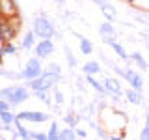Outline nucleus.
<instances>
[{"label": "nucleus", "mask_w": 149, "mask_h": 140, "mask_svg": "<svg viewBox=\"0 0 149 140\" xmlns=\"http://www.w3.org/2000/svg\"><path fill=\"white\" fill-rule=\"evenodd\" d=\"M63 80L62 75L52 73V71H43V75L37 78H32V80H26V86L30 88L32 92H39V90H52L56 84H60Z\"/></svg>", "instance_id": "nucleus-1"}, {"label": "nucleus", "mask_w": 149, "mask_h": 140, "mask_svg": "<svg viewBox=\"0 0 149 140\" xmlns=\"http://www.w3.org/2000/svg\"><path fill=\"white\" fill-rule=\"evenodd\" d=\"M30 88L28 86H21V84H13V86H8L4 90H0V97L11 103V106H17L21 103H24L30 99Z\"/></svg>", "instance_id": "nucleus-2"}, {"label": "nucleus", "mask_w": 149, "mask_h": 140, "mask_svg": "<svg viewBox=\"0 0 149 140\" xmlns=\"http://www.w3.org/2000/svg\"><path fill=\"white\" fill-rule=\"evenodd\" d=\"M32 30H34V34L37 36V39H52L54 34H56L54 22L50 21V19L47 17L45 13H39V15L34 19Z\"/></svg>", "instance_id": "nucleus-3"}, {"label": "nucleus", "mask_w": 149, "mask_h": 140, "mask_svg": "<svg viewBox=\"0 0 149 140\" xmlns=\"http://www.w3.org/2000/svg\"><path fill=\"white\" fill-rule=\"evenodd\" d=\"M43 75V65H41V58H30L28 62L24 64V69H22V77L24 80H32V78H37Z\"/></svg>", "instance_id": "nucleus-4"}, {"label": "nucleus", "mask_w": 149, "mask_h": 140, "mask_svg": "<svg viewBox=\"0 0 149 140\" xmlns=\"http://www.w3.org/2000/svg\"><path fill=\"white\" fill-rule=\"evenodd\" d=\"M19 32H21V30H17V28L8 21V19L0 17V45L8 43V41H13L19 36Z\"/></svg>", "instance_id": "nucleus-5"}, {"label": "nucleus", "mask_w": 149, "mask_h": 140, "mask_svg": "<svg viewBox=\"0 0 149 140\" xmlns=\"http://www.w3.org/2000/svg\"><path fill=\"white\" fill-rule=\"evenodd\" d=\"M17 118L22 121H30V123H43V121L50 120V114L43 110H24V112H19Z\"/></svg>", "instance_id": "nucleus-6"}, {"label": "nucleus", "mask_w": 149, "mask_h": 140, "mask_svg": "<svg viewBox=\"0 0 149 140\" xmlns=\"http://www.w3.org/2000/svg\"><path fill=\"white\" fill-rule=\"evenodd\" d=\"M54 41L52 39H39L37 41V45L34 47V52H36V56L37 58H49L50 54H54Z\"/></svg>", "instance_id": "nucleus-7"}, {"label": "nucleus", "mask_w": 149, "mask_h": 140, "mask_svg": "<svg viewBox=\"0 0 149 140\" xmlns=\"http://www.w3.org/2000/svg\"><path fill=\"white\" fill-rule=\"evenodd\" d=\"M123 78L130 84V88H134V90H140V92L143 90V77H142L138 71H134V69H130V67H125Z\"/></svg>", "instance_id": "nucleus-8"}, {"label": "nucleus", "mask_w": 149, "mask_h": 140, "mask_svg": "<svg viewBox=\"0 0 149 140\" xmlns=\"http://www.w3.org/2000/svg\"><path fill=\"white\" fill-rule=\"evenodd\" d=\"M19 13V4L17 0H0V17L9 19Z\"/></svg>", "instance_id": "nucleus-9"}, {"label": "nucleus", "mask_w": 149, "mask_h": 140, "mask_svg": "<svg viewBox=\"0 0 149 140\" xmlns=\"http://www.w3.org/2000/svg\"><path fill=\"white\" fill-rule=\"evenodd\" d=\"M102 84H104L106 92H108V95H123V88H121L119 84V78H114V77H104V80H102Z\"/></svg>", "instance_id": "nucleus-10"}, {"label": "nucleus", "mask_w": 149, "mask_h": 140, "mask_svg": "<svg viewBox=\"0 0 149 140\" xmlns=\"http://www.w3.org/2000/svg\"><path fill=\"white\" fill-rule=\"evenodd\" d=\"M123 95L127 97V101L130 103V105H142L143 103V93L140 90H134V88H129Z\"/></svg>", "instance_id": "nucleus-11"}, {"label": "nucleus", "mask_w": 149, "mask_h": 140, "mask_svg": "<svg viewBox=\"0 0 149 140\" xmlns=\"http://www.w3.org/2000/svg\"><path fill=\"white\" fill-rule=\"evenodd\" d=\"M86 84H90V86L95 90L99 95H108V92H106V88H104V84L99 82L95 78V75H86Z\"/></svg>", "instance_id": "nucleus-12"}, {"label": "nucleus", "mask_w": 149, "mask_h": 140, "mask_svg": "<svg viewBox=\"0 0 149 140\" xmlns=\"http://www.w3.org/2000/svg\"><path fill=\"white\" fill-rule=\"evenodd\" d=\"M36 34H34V30H28L24 36H22V41H21V47L22 49H26V50H30V49H34V47L37 45V41H36Z\"/></svg>", "instance_id": "nucleus-13"}, {"label": "nucleus", "mask_w": 149, "mask_h": 140, "mask_svg": "<svg viewBox=\"0 0 149 140\" xmlns=\"http://www.w3.org/2000/svg\"><path fill=\"white\" fill-rule=\"evenodd\" d=\"M82 73L84 75H99L101 73V64L95 62V60H90L82 65Z\"/></svg>", "instance_id": "nucleus-14"}, {"label": "nucleus", "mask_w": 149, "mask_h": 140, "mask_svg": "<svg viewBox=\"0 0 149 140\" xmlns=\"http://www.w3.org/2000/svg\"><path fill=\"white\" fill-rule=\"evenodd\" d=\"M78 37V45H80V50H82V54H91L93 52V43L88 37H84V36H80V34H74Z\"/></svg>", "instance_id": "nucleus-15"}, {"label": "nucleus", "mask_w": 149, "mask_h": 140, "mask_svg": "<svg viewBox=\"0 0 149 140\" xmlns=\"http://www.w3.org/2000/svg\"><path fill=\"white\" fill-rule=\"evenodd\" d=\"M101 11H102V15H104V19H106V21H110V22L118 19V11H116V8L112 6L110 2L104 4V6H101Z\"/></svg>", "instance_id": "nucleus-16"}, {"label": "nucleus", "mask_w": 149, "mask_h": 140, "mask_svg": "<svg viewBox=\"0 0 149 140\" xmlns=\"http://www.w3.org/2000/svg\"><path fill=\"white\" fill-rule=\"evenodd\" d=\"M15 131H17V134L21 138H24V140H30L32 138V131H28L26 127H24V123H22V120H15Z\"/></svg>", "instance_id": "nucleus-17"}, {"label": "nucleus", "mask_w": 149, "mask_h": 140, "mask_svg": "<svg viewBox=\"0 0 149 140\" xmlns=\"http://www.w3.org/2000/svg\"><path fill=\"white\" fill-rule=\"evenodd\" d=\"M99 34L101 36H112V37H118V30L112 26L110 21H104L102 24L99 26Z\"/></svg>", "instance_id": "nucleus-18"}, {"label": "nucleus", "mask_w": 149, "mask_h": 140, "mask_svg": "<svg viewBox=\"0 0 149 140\" xmlns=\"http://www.w3.org/2000/svg\"><path fill=\"white\" fill-rule=\"evenodd\" d=\"M34 95L37 97V101L45 103L47 106H52V97H50V90H39V92H34Z\"/></svg>", "instance_id": "nucleus-19"}, {"label": "nucleus", "mask_w": 149, "mask_h": 140, "mask_svg": "<svg viewBox=\"0 0 149 140\" xmlns=\"http://www.w3.org/2000/svg\"><path fill=\"white\" fill-rule=\"evenodd\" d=\"M129 60H130V62H134V64H136L138 67L142 69V71H146V69L149 67V65H147V62L143 60V56L140 54V52H132V54H129Z\"/></svg>", "instance_id": "nucleus-20"}, {"label": "nucleus", "mask_w": 149, "mask_h": 140, "mask_svg": "<svg viewBox=\"0 0 149 140\" xmlns=\"http://www.w3.org/2000/svg\"><path fill=\"white\" fill-rule=\"evenodd\" d=\"M77 138V129L74 127H65V129H62L60 131V140H74Z\"/></svg>", "instance_id": "nucleus-21"}, {"label": "nucleus", "mask_w": 149, "mask_h": 140, "mask_svg": "<svg viewBox=\"0 0 149 140\" xmlns=\"http://www.w3.org/2000/svg\"><path fill=\"white\" fill-rule=\"evenodd\" d=\"M63 52H65V60H67L69 69H74V67H77V58H74V54H73L71 47L65 45V47H63Z\"/></svg>", "instance_id": "nucleus-22"}, {"label": "nucleus", "mask_w": 149, "mask_h": 140, "mask_svg": "<svg viewBox=\"0 0 149 140\" xmlns=\"http://www.w3.org/2000/svg\"><path fill=\"white\" fill-rule=\"evenodd\" d=\"M0 120H2L4 123H8V125H13L15 120H17V114H13L11 110H0Z\"/></svg>", "instance_id": "nucleus-23"}, {"label": "nucleus", "mask_w": 149, "mask_h": 140, "mask_svg": "<svg viewBox=\"0 0 149 140\" xmlns=\"http://www.w3.org/2000/svg\"><path fill=\"white\" fill-rule=\"evenodd\" d=\"M110 47L116 50V54H118L121 60H129V54H127V50H125V47L121 45V43H118V41H114V43H110Z\"/></svg>", "instance_id": "nucleus-24"}, {"label": "nucleus", "mask_w": 149, "mask_h": 140, "mask_svg": "<svg viewBox=\"0 0 149 140\" xmlns=\"http://www.w3.org/2000/svg\"><path fill=\"white\" fill-rule=\"evenodd\" d=\"M47 136H49V140H60V129H58V123H56V121H50Z\"/></svg>", "instance_id": "nucleus-25"}, {"label": "nucleus", "mask_w": 149, "mask_h": 140, "mask_svg": "<svg viewBox=\"0 0 149 140\" xmlns=\"http://www.w3.org/2000/svg\"><path fill=\"white\" fill-rule=\"evenodd\" d=\"M63 121L69 125V127H74V129H77L78 121H80V116H74V112H67V114L63 116Z\"/></svg>", "instance_id": "nucleus-26"}, {"label": "nucleus", "mask_w": 149, "mask_h": 140, "mask_svg": "<svg viewBox=\"0 0 149 140\" xmlns=\"http://www.w3.org/2000/svg\"><path fill=\"white\" fill-rule=\"evenodd\" d=\"M0 47H2V52H4V56H6V54H17V50H19V49H17V45L13 43V41L2 43Z\"/></svg>", "instance_id": "nucleus-27"}, {"label": "nucleus", "mask_w": 149, "mask_h": 140, "mask_svg": "<svg viewBox=\"0 0 149 140\" xmlns=\"http://www.w3.org/2000/svg\"><path fill=\"white\" fill-rule=\"evenodd\" d=\"M95 133H97V136H99V138H110V133H108L104 127H102V125H97Z\"/></svg>", "instance_id": "nucleus-28"}, {"label": "nucleus", "mask_w": 149, "mask_h": 140, "mask_svg": "<svg viewBox=\"0 0 149 140\" xmlns=\"http://www.w3.org/2000/svg\"><path fill=\"white\" fill-rule=\"evenodd\" d=\"M140 138H142V140H149V118H146V125H143L142 133H140Z\"/></svg>", "instance_id": "nucleus-29"}, {"label": "nucleus", "mask_w": 149, "mask_h": 140, "mask_svg": "<svg viewBox=\"0 0 149 140\" xmlns=\"http://www.w3.org/2000/svg\"><path fill=\"white\" fill-rule=\"evenodd\" d=\"M52 90H54V101H56V105H63V93L62 92H60V90H56V86L52 88Z\"/></svg>", "instance_id": "nucleus-30"}, {"label": "nucleus", "mask_w": 149, "mask_h": 140, "mask_svg": "<svg viewBox=\"0 0 149 140\" xmlns=\"http://www.w3.org/2000/svg\"><path fill=\"white\" fill-rule=\"evenodd\" d=\"M47 71H52V73H58V75H62V67H60V64H49L47 65Z\"/></svg>", "instance_id": "nucleus-31"}, {"label": "nucleus", "mask_w": 149, "mask_h": 140, "mask_svg": "<svg viewBox=\"0 0 149 140\" xmlns=\"http://www.w3.org/2000/svg\"><path fill=\"white\" fill-rule=\"evenodd\" d=\"M112 71H114L116 75H119V77L123 78V75H125V67H119L118 64H114V65H112Z\"/></svg>", "instance_id": "nucleus-32"}, {"label": "nucleus", "mask_w": 149, "mask_h": 140, "mask_svg": "<svg viewBox=\"0 0 149 140\" xmlns=\"http://www.w3.org/2000/svg\"><path fill=\"white\" fill-rule=\"evenodd\" d=\"M0 110H11V103L0 97Z\"/></svg>", "instance_id": "nucleus-33"}, {"label": "nucleus", "mask_w": 149, "mask_h": 140, "mask_svg": "<svg viewBox=\"0 0 149 140\" xmlns=\"http://www.w3.org/2000/svg\"><path fill=\"white\" fill-rule=\"evenodd\" d=\"M32 138L34 140H49L47 133H34V131H32Z\"/></svg>", "instance_id": "nucleus-34"}, {"label": "nucleus", "mask_w": 149, "mask_h": 140, "mask_svg": "<svg viewBox=\"0 0 149 140\" xmlns=\"http://www.w3.org/2000/svg\"><path fill=\"white\" fill-rule=\"evenodd\" d=\"M102 37V43H106V45H110V43H114L118 37H112V36H101Z\"/></svg>", "instance_id": "nucleus-35"}, {"label": "nucleus", "mask_w": 149, "mask_h": 140, "mask_svg": "<svg viewBox=\"0 0 149 140\" xmlns=\"http://www.w3.org/2000/svg\"><path fill=\"white\" fill-rule=\"evenodd\" d=\"M77 88H78L80 92H84V90H86V86H84V80H82V77H78V78H77Z\"/></svg>", "instance_id": "nucleus-36"}, {"label": "nucleus", "mask_w": 149, "mask_h": 140, "mask_svg": "<svg viewBox=\"0 0 149 140\" xmlns=\"http://www.w3.org/2000/svg\"><path fill=\"white\" fill-rule=\"evenodd\" d=\"M77 136L78 138H88V133H86V131H82V129H77Z\"/></svg>", "instance_id": "nucleus-37"}, {"label": "nucleus", "mask_w": 149, "mask_h": 140, "mask_svg": "<svg viewBox=\"0 0 149 140\" xmlns=\"http://www.w3.org/2000/svg\"><path fill=\"white\" fill-rule=\"evenodd\" d=\"M90 2H93V4H97V6H104V4H108V0H90Z\"/></svg>", "instance_id": "nucleus-38"}, {"label": "nucleus", "mask_w": 149, "mask_h": 140, "mask_svg": "<svg viewBox=\"0 0 149 140\" xmlns=\"http://www.w3.org/2000/svg\"><path fill=\"white\" fill-rule=\"evenodd\" d=\"M142 37H146V45L149 47V34L147 32H142Z\"/></svg>", "instance_id": "nucleus-39"}, {"label": "nucleus", "mask_w": 149, "mask_h": 140, "mask_svg": "<svg viewBox=\"0 0 149 140\" xmlns=\"http://www.w3.org/2000/svg\"><path fill=\"white\" fill-rule=\"evenodd\" d=\"M147 118H149V106H147Z\"/></svg>", "instance_id": "nucleus-40"}]
</instances>
